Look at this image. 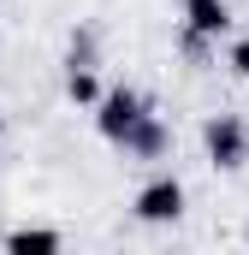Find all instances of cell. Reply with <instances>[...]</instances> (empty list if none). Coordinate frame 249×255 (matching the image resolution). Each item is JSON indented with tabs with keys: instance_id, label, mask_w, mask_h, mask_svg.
I'll return each mask as SVG.
<instances>
[{
	"instance_id": "7a4b0ae2",
	"label": "cell",
	"mask_w": 249,
	"mask_h": 255,
	"mask_svg": "<svg viewBox=\"0 0 249 255\" xmlns=\"http://www.w3.org/2000/svg\"><path fill=\"white\" fill-rule=\"evenodd\" d=\"M202 142H208V154H214V166H244L249 160V130L232 119V113H220V119H208V130H202Z\"/></svg>"
},
{
	"instance_id": "277c9868",
	"label": "cell",
	"mask_w": 249,
	"mask_h": 255,
	"mask_svg": "<svg viewBox=\"0 0 249 255\" xmlns=\"http://www.w3.org/2000/svg\"><path fill=\"white\" fill-rule=\"evenodd\" d=\"M184 18H190V36H226L232 30L226 0H184Z\"/></svg>"
},
{
	"instance_id": "3957f363",
	"label": "cell",
	"mask_w": 249,
	"mask_h": 255,
	"mask_svg": "<svg viewBox=\"0 0 249 255\" xmlns=\"http://www.w3.org/2000/svg\"><path fill=\"white\" fill-rule=\"evenodd\" d=\"M136 214H142L148 226H166V220H178V214H184V184H178V178H154L148 190L136 196Z\"/></svg>"
},
{
	"instance_id": "ba28073f",
	"label": "cell",
	"mask_w": 249,
	"mask_h": 255,
	"mask_svg": "<svg viewBox=\"0 0 249 255\" xmlns=\"http://www.w3.org/2000/svg\"><path fill=\"white\" fill-rule=\"evenodd\" d=\"M232 71L249 77V36H244V42H232Z\"/></svg>"
},
{
	"instance_id": "6da1fadb",
	"label": "cell",
	"mask_w": 249,
	"mask_h": 255,
	"mask_svg": "<svg viewBox=\"0 0 249 255\" xmlns=\"http://www.w3.org/2000/svg\"><path fill=\"white\" fill-rule=\"evenodd\" d=\"M148 107H142V95L136 89H113V95H101V113H95V130L107 136V142H119L124 148V136L136 130V119H142Z\"/></svg>"
},
{
	"instance_id": "8992f818",
	"label": "cell",
	"mask_w": 249,
	"mask_h": 255,
	"mask_svg": "<svg viewBox=\"0 0 249 255\" xmlns=\"http://www.w3.org/2000/svg\"><path fill=\"white\" fill-rule=\"evenodd\" d=\"M6 250H12V255H54V250H60V232L24 226V232H12V238H6Z\"/></svg>"
},
{
	"instance_id": "52a82bcc",
	"label": "cell",
	"mask_w": 249,
	"mask_h": 255,
	"mask_svg": "<svg viewBox=\"0 0 249 255\" xmlns=\"http://www.w3.org/2000/svg\"><path fill=\"white\" fill-rule=\"evenodd\" d=\"M65 95H71V101H83V107H89V101H101V89H95V77H89L83 65H71V77H65Z\"/></svg>"
},
{
	"instance_id": "5b68a950",
	"label": "cell",
	"mask_w": 249,
	"mask_h": 255,
	"mask_svg": "<svg viewBox=\"0 0 249 255\" xmlns=\"http://www.w3.org/2000/svg\"><path fill=\"white\" fill-rule=\"evenodd\" d=\"M124 148H130V154H142V160L166 154V130H160V119H148V113H142V119H136V130L124 136Z\"/></svg>"
}]
</instances>
